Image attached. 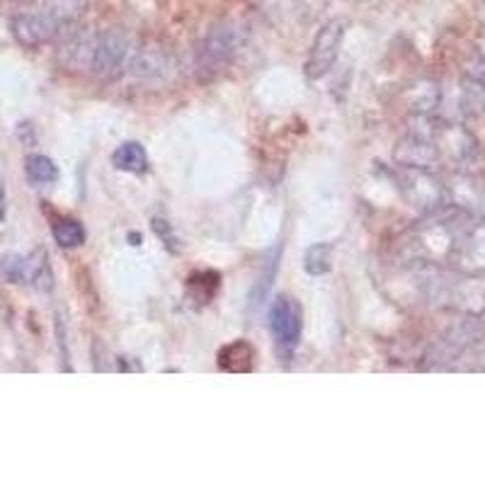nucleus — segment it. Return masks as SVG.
Wrapping results in <instances>:
<instances>
[{
    "mask_svg": "<svg viewBox=\"0 0 485 485\" xmlns=\"http://www.w3.org/2000/svg\"><path fill=\"white\" fill-rule=\"evenodd\" d=\"M245 39H248V34L235 22H218L211 27L201 42L200 59H197V73L201 81H214L218 73H224L234 64Z\"/></svg>",
    "mask_w": 485,
    "mask_h": 485,
    "instance_id": "1",
    "label": "nucleus"
},
{
    "mask_svg": "<svg viewBox=\"0 0 485 485\" xmlns=\"http://www.w3.org/2000/svg\"><path fill=\"white\" fill-rule=\"evenodd\" d=\"M134 54L132 34L124 32L122 27H107V30H102L92 37L88 71L100 81H117L126 68L132 66Z\"/></svg>",
    "mask_w": 485,
    "mask_h": 485,
    "instance_id": "2",
    "label": "nucleus"
},
{
    "mask_svg": "<svg viewBox=\"0 0 485 485\" xmlns=\"http://www.w3.org/2000/svg\"><path fill=\"white\" fill-rule=\"evenodd\" d=\"M345 34H347V20H343V17H333V20H328L326 25L320 27L319 32H316V39L311 44L306 66H303L306 78L319 81V78L328 76L333 71V66L340 59Z\"/></svg>",
    "mask_w": 485,
    "mask_h": 485,
    "instance_id": "3",
    "label": "nucleus"
},
{
    "mask_svg": "<svg viewBox=\"0 0 485 485\" xmlns=\"http://www.w3.org/2000/svg\"><path fill=\"white\" fill-rule=\"evenodd\" d=\"M269 330L275 337L277 347L282 354H292L303 335V309L302 303L296 302L294 296H277L272 306H269Z\"/></svg>",
    "mask_w": 485,
    "mask_h": 485,
    "instance_id": "4",
    "label": "nucleus"
},
{
    "mask_svg": "<svg viewBox=\"0 0 485 485\" xmlns=\"http://www.w3.org/2000/svg\"><path fill=\"white\" fill-rule=\"evenodd\" d=\"M10 32L15 37V42L25 49H37L44 44L59 39L61 34L66 32L56 17L51 15L49 10L37 8V10H25V13H17L10 20Z\"/></svg>",
    "mask_w": 485,
    "mask_h": 485,
    "instance_id": "5",
    "label": "nucleus"
},
{
    "mask_svg": "<svg viewBox=\"0 0 485 485\" xmlns=\"http://www.w3.org/2000/svg\"><path fill=\"white\" fill-rule=\"evenodd\" d=\"M0 275L5 277L10 285H37L42 286L44 279H49V265H47V252L37 248L30 255L20 252H5L0 258Z\"/></svg>",
    "mask_w": 485,
    "mask_h": 485,
    "instance_id": "6",
    "label": "nucleus"
},
{
    "mask_svg": "<svg viewBox=\"0 0 485 485\" xmlns=\"http://www.w3.org/2000/svg\"><path fill=\"white\" fill-rule=\"evenodd\" d=\"M218 369L228 374H248L255 367V350L245 340H234L218 350Z\"/></svg>",
    "mask_w": 485,
    "mask_h": 485,
    "instance_id": "7",
    "label": "nucleus"
},
{
    "mask_svg": "<svg viewBox=\"0 0 485 485\" xmlns=\"http://www.w3.org/2000/svg\"><path fill=\"white\" fill-rule=\"evenodd\" d=\"M184 289H187L190 302H194L197 306H207V303H211V299L217 296L218 289H221V275L214 272V269L192 272V275L184 279Z\"/></svg>",
    "mask_w": 485,
    "mask_h": 485,
    "instance_id": "8",
    "label": "nucleus"
},
{
    "mask_svg": "<svg viewBox=\"0 0 485 485\" xmlns=\"http://www.w3.org/2000/svg\"><path fill=\"white\" fill-rule=\"evenodd\" d=\"M112 166L122 173L143 175L149 170V153L139 141H124L112 153Z\"/></svg>",
    "mask_w": 485,
    "mask_h": 485,
    "instance_id": "9",
    "label": "nucleus"
},
{
    "mask_svg": "<svg viewBox=\"0 0 485 485\" xmlns=\"http://www.w3.org/2000/svg\"><path fill=\"white\" fill-rule=\"evenodd\" d=\"M51 234H54V241L59 242L64 251H73V248H81L85 242V228L78 218L56 217L51 221Z\"/></svg>",
    "mask_w": 485,
    "mask_h": 485,
    "instance_id": "10",
    "label": "nucleus"
},
{
    "mask_svg": "<svg viewBox=\"0 0 485 485\" xmlns=\"http://www.w3.org/2000/svg\"><path fill=\"white\" fill-rule=\"evenodd\" d=\"M25 173L27 180L32 184H51L56 183V177H59V167H56V163L49 156L32 153L25 160Z\"/></svg>",
    "mask_w": 485,
    "mask_h": 485,
    "instance_id": "11",
    "label": "nucleus"
},
{
    "mask_svg": "<svg viewBox=\"0 0 485 485\" xmlns=\"http://www.w3.org/2000/svg\"><path fill=\"white\" fill-rule=\"evenodd\" d=\"M42 5L59 20L64 30H71L88 8V0H44Z\"/></svg>",
    "mask_w": 485,
    "mask_h": 485,
    "instance_id": "12",
    "label": "nucleus"
},
{
    "mask_svg": "<svg viewBox=\"0 0 485 485\" xmlns=\"http://www.w3.org/2000/svg\"><path fill=\"white\" fill-rule=\"evenodd\" d=\"M333 268V245L330 242H313L303 255V269L309 275L319 277L330 272Z\"/></svg>",
    "mask_w": 485,
    "mask_h": 485,
    "instance_id": "13",
    "label": "nucleus"
},
{
    "mask_svg": "<svg viewBox=\"0 0 485 485\" xmlns=\"http://www.w3.org/2000/svg\"><path fill=\"white\" fill-rule=\"evenodd\" d=\"M464 258H469L471 265H476V268H485V234L473 235V238L466 242Z\"/></svg>",
    "mask_w": 485,
    "mask_h": 485,
    "instance_id": "14",
    "label": "nucleus"
},
{
    "mask_svg": "<svg viewBox=\"0 0 485 485\" xmlns=\"http://www.w3.org/2000/svg\"><path fill=\"white\" fill-rule=\"evenodd\" d=\"M275 10L286 17H303L306 10L311 15L316 13V10H311V0H275Z\"/></svg>",
    "mask_w": 485,
    "mask_h": 485,
    "instance_id": "15",
    "label": "nucleus"
},
{
    "mask_svg": "<svg viewBox=\"0 0 485 485\" xmlns=\"http://www.w3.org/2000/svg\"><path fill=\"white\" fill-rule=\"evenodd\" d=\"M153 231L160 235V241L166 242V248H170L173 252H180V245H177V235L173 234V228L167 224L166 218H153Z\"/></svg>",
    "mask_w": 485,
    "mask_h": 485,
    "instance_id": "16",
    "label": "nucleus"
},
{
    "mask_svg": "<svg viewBox=\"0 0 485 485\" xmlns=\"http://www.w3.org/2000/svg\"><path fill=\"white\" fill-rule=\"evenodd\" d=\"M8 217V194H5V183L0 177V224Z\"/></svg>",
    "mask_w": 485,
    "mask_h": 485,
    "instance_id": "17",
    "label": "nucleus"
}]
</instances>
